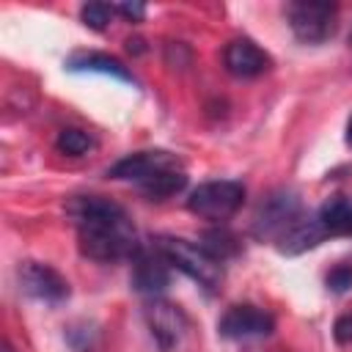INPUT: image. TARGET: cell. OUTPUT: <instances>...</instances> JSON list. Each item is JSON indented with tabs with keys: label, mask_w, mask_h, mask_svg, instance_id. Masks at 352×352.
Segmentation results:
<instances>
[{
	"label": "cell",
	"mask_w": 352,
	"mask_h": 352,
	"mask_svg": "<svg viewBox=\"0 0 352 352\" xmlns=\"http://www.w3.org/2000/svg\"><path fill=\"white\" fill-rule=\"evenodd\" d=\"M66 214L77 228L80 253L94 261H132L143 248L126 209L110 198L74 195L66 201Z\"/></svg>",
	"instance_id": "obj_1"
},
{
	"label": "cell",
	"mask_w": 352,
	"mask_h": 352,
	"mask_svg": "<svg viewBox=\"0 0 352 352\" xmlns=\"http://www.w3.org/2000/svg\"><path fill=\"white\" fill-rule=\"evenodd\" d=\"M107 176L118 179V182H132L151 201H165L176 192H182L187 184V173H184L182 160L176 154L160 151V148L135 151V154L118 160L107 170Z\"/></svg>",
	"instance_id": "obj_2"
},
{
	"label": "cell",
	"mask_w": 352,
	"mask_h": 352,
	"mask_svg": "<svg viewBox=\"0 0 352 352\" xmlns=\"http://www.w3.org/2000/svg\"><path fill=\"white\" fill-rule=\"evenodd\" d=\"M154 248L168 258L170 267L184 272L206 292H217L223 283V261L214 258L204 245H195L182 236H157Z\"/></svg>",
	"instance_id": "obj_3"
},
{
	"label": "cell",
	"mask_w": 352,
	"mask_h": 352,
	"mask_svg": "<svg viewBox=\"0 0 352 352\" xmlns=\"http://www.w3.org/2000/svg\"><path fill=\"white\" fill-rule=\"evenodd\" d=\"M245 201V187L242 182L234 179H217V182H204L198 184L190 198H187V209L204 220L220 223L228 220L231 214H236V209Z\"/></svg>",
	"instance_id": "obj_4"
},
{
	"label": "cell",
	"mask_w": 352,
	"mask_h": 352,
	"mask_svg": "<svg viewBox=\"0 0 352 352\" xmlns=\"http://www.w3.org/2000/svg\"><path fill=\"white\" fill-rule=\"evenodd\" d=\"M286 19L292 33L302 44H322L333 38L338 28V6L316 3V0H297L286 6Z\"/></svg>",
	"instance_id": "obj_5"
},
{
	"label": "cell",
	"mask_w": 352,
	"mask_h": 352,
	"mask_svg": "<svg viewBox=\"0 0 352 352\" xmlns=\"http://www.w3.org/2000/svg\"><path fill=\"white\" fill-rule=\"evenodd\" d=\"M300 214H302V204H300L297 192H292V190H275V192H270L258 204V209L253 214L250 231L261 242H278L283 236V231Z\"/></svg>",
	"instance_id": "obj_6"
},
{
	"label": "cell",
	"mask_w": 352,
	"mask_h": 352,
	"mask_svg": "<svg viewBox=\"0 0 352 352\" xmlns=\"http://www.w3.org/2000/svg\"><path fill=\"white\" fill-rule=\"evenodd\" d=\"M272 330H275V316L258 305H250V302L228 305L217 322V333L223 338H231V341L261 338V336H270Z\"/></svg>",
	"instance_id": "obj_7"
},
{
	"label": "cell",
	"mask_w": 352,
	"mask_h": 352,
	"mask_svg": "<svg viewBox=\"0 0 352 352\" xmlns=\"http://www.w3.org/2000/svg\"><path fill=\"white\" fill-rule=\"evenodd\" d=\"M16 280H19V289L28 297L50 302V305H58L69 297V280L58 270H52L50 264L22 261L19 270H16Z\"/></svg>",
	"instance_id": "obj_8"
},
{
	"label": "cell",
	"mask_w": 352,
	"mask_h": 352,
	"mask_svg": "<svg viewBox=\"0 0 352 352\" xmlns=\"http://www.w3.org/2000/svg\"><path fill=\"white\" fill-rule=\"evenodd\" d=\"M146 324L151 330V338L157 341V346L162 352H170L173 346L182 344L184 333H187V316L179 305L154 297L146 305Z\"/></svg>",
	"instance_id": "obj_9"
},
{
	"label": "cell",
	"mask_w": 352,
	"mask_h": 352,
	"mask_svg": "<svg viewBox=\"0 0 352 352\" xmlns=\"http://www.w3.org/2000/svg\"><path fill=\"white\" fill-rule=\"evenodd\" d=\"M132 289L157 297L170 283V264L157 248H140L132 258Z\"/></svg>",
	"instance_id": "obj_10"
},
{
	"label": "cell",
	"mask_w": 352,
	"mask_h": 352,
	"mask_svg": "<svg viewBox=\"0 0 352 352\" xmlns=\"http://www.w3.org/2000/svg\"><path fill=\"white\" fill-rule=\"evenodd\" d=\"M270 55L250 38H234L226 44L223 50V66L228 74L234 77H242V80H250V77H258L270 69Z\"/></svg>",
	"instance_id": "obj_11"
},
{
	"label": "cell",
	"mask_w": 352,
	"mask_h": 352,
	"mask_svg": "<svg viewBox=\"0 0 352 352\" xmlns=\"http://www.w3.org/2000/svg\"><path fill=\"white\" fill-rule=\"evenodd\" d=\"M324 239H327V231H324L319 214H305V212H302V214L283 231V236H280L275 245H278V250L286 253V256H300V253H305V250H314V248L322 245Z\"/></svg>",
	"instance_id": "obj_12"
},
{
	"label": "cell",
	"mask_w": 352,
	"mask_h": 352,
	"mask_svg": "<svg viewBox=\"0 0 352 352\" xmlns=\"http://www.w3.org/2000/svg\"><path fill=\"white\" fill-rule=\"evenodd\" d=\"M66 66L72 72H99V74H110V77L124 80V82H135L132 72L121 60H116L110 55H102V52H77V55L69 58Z\"/></svg>",
	"instance_id": "obj_13"
},
{
	"label": "cell",
	"mask_w": 352,
	"mask_h": 352,
	"mask_svg": "<svg viewBox=\"0 0 352 352\" xmlns=\"http://www.w3.org/2000/svg\"><path fill=\"white\" fill-rule=\"evenodd\" d=\"M316 214L327 236H352V201H346L344 195L327 198Z\"/></svg>",
	"instance_id": "obj_14"
},
{
	"label": "cell",
	"mask_w": 352,
	"mask_h": 352,
	"mask_svg": "<svg viewBox=\"0 0 352 352\" xmlns=\"http://www.w3.org/2000/svg\"><path fill=\"white\" fill-rule=\"evenodd\" d=\"M55 146H58V151H63V154H69V157H82V154H88V151L96 146V140H94L85 129L69 126V129H60Z\"/></svg>",
	"instance_id": "obj_15"
},
{
	"label": "cell",
	"mask_w": 352,
	"mask_h": 352,
	"mask_svg": "<svg viewBox=\"0 0 352 352\" xmlns=\"http://www.w3.org/2000/svg\"><path fill=\"white\" fill-rule=\"evenodd\" d=\"M201 245H204L214 258H220V261H226V258H231V256L239 253V239H236L231 231H226V228L209 231Z\"/></svg>",
	"instance_id": "obj_16"
},
{
	"label": "cell",
	"mask_w": 352,
	"mask_h": 352,
	"mask_svg": "<svg viewBox=\"0 0 352 352\" xmlns=\"http://www.w3.org/2000/svg\"><path fill=\"white\" fill-rule=\"evenodd\" d=\"M113 14H116V6H107V3H85V6L80 8L82 25L91 28V30H104V28L110 25Z\"/></svg>",
	"instance_id": "obj_17"
},
{
	"label": "cell",
	"mask_w": 352,
	"mask_h": 352,
	"mask_svg": "<svg viewBox=\"0 0 352 352\" xmlns=\"http://www.w3.org/2000/svg\"><path fill=\"white\" fill-rule=\"evenodd\" d=\"M324 283H327V289H330V292H336V294L349 292V289H352V264H349V261L336 264V267L327 272Z\"/></svg>",
	"instance_id": "obj_18"
},
{
	"label": "cell",
	"mask_w": 352,
	"mask_h": 352,
	"mask_svg": "<svg viewBox=\"0 0 352 352\" xmlns=\"http://www.w3.org/2000/svg\"><path fill=\"white\" fill-rule=\"evenodd\" d=\"M333 338H336V344H341V346L352 344V314H344V316L336 319V324H333Z\"/></svg>",
	"instance_id": "obj_19"
},
{
	"label": "cell",
	"mask_w": 352,
	"mask_h": 352,
	"mask_svg": "<svg viewBox=\"0 0 352 352\" xmlns=\"http://www.w3.org/2000/svg\"><path fill=\"white\" fill-rule=\"evenodd\" d=\"M116 14L126 16L129 22H140V19L146 16V6H143V3H118V6H116Z\"/></svg>",
	"instance_id": "obj_20"
},
{
	"label": "cell",
	"mask_w": 352,
	"mask_h": 352,
	"mask_svg": "<svg viewBox=\"0 0 352 352\" xmlns=\"http://www.w3.org/2000/svg\"><path fill=\"white\" fill-rule=\"evenodd\" d=\"M346 143L352 146V118H349V124H346Z\"/></svg>",
	"instance_id": "obj_21"
},
{
	"label": "cell",
	"mask_w": 352,
	"mask_h": 352,
	"mask_svg": "<svg viewBox=\"0 0 352 352\" xmlns=\"http://www.w3.org/2000/svg\"><path fill=\"white\" fill-rule=\"evenodd\" d=\"M0 352H14V346H11L8 341H3V346H0Z\"/></svg>",
	"instance_id": "obj_22"
},
{
	"label": "cell",
	"mask_w": 352,
	"mask_h": 352,
	"mask_svg": "<svg viewBox=\"0 0 352 352\" xmlns=\"http://www.w3.org/2000/svg\"><path fill=\"white\" fill-rule=\"evenodd\" d=\"M245 352H264V349H256V346H250V349H245Z\"/></svg>",
	"instance_id": "obj_23"
},
{
	"label": "cell",
	"mask_w": 352,
	"mask_h": 352,
	"mask_svg": "<svg viewBox=\"0 0 352 352\" xmlns=\"http://www.w3.org/2000/svg\"><path fill=\"white\" fill-rule=\"evenodd\" d=\"M349 50H352V33H349Z\"/></svg>",
	"instance_id": "obj_24"
}]
</instances>
